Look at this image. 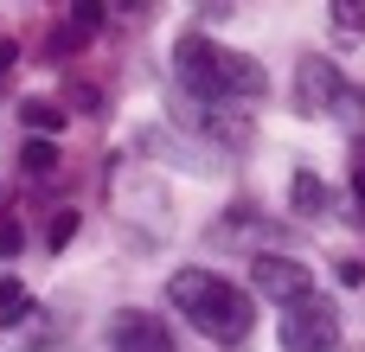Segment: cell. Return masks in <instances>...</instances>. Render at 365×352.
I'll return each mask as SVG.
<instances>
[{"label": "cell", "instance_id": "1", "mask_svg": "<svg viewBox=\"0 0 365 352\" xmlns=\"http://www.w3.org/2000/svg\"><path fill=\"white\" fill-rule=\"evenodd\" d=\"M173 77H180L199 103H257V96L269 90V71H263L257 58H244V51L205 38V32H186V38L173 45Z\"/></svg>", "mask_w": 365, "mask_h": 352}, {"label": "cell", "instance_id": "2", "mask_svg": "<svg viewBox=\"0 0 365 352\" xmlns=\"http://www.w3.org/2000/svg\"><path fill=\"white\" fill-rule=\"evenodd\" d=\"M167 301L186 314V327L192 333H205L212 346H237L244 333H250V295L237 289V282H225L218 269H173V282H167Z\"/></svg>", "mask_w": 365, "mask_h": 352}, {"label": "cell", "instance_id": "3", "mask_svg": "<svg viewBox=\"0 0 365 352\" xmlns=\"http://www.w3.org/2000/svg\"><path fill=\"white\" fill-rule=\"evenodd\" d=\"M276 340L282 352H334L340 346V314L327 308V301H289L282 308V321H276Z\"/></svg>", "mask_w": 365, "mask_h": 352}, {"label": "cell", "instance_id": "4", "mask_svg": "<svg viewBox=\"0 0 365 352\" xmlns=\"http://www.w3.org/2000/svg\"><path fill=\"white\" fill-rule=\"evenodd\" d=\"M295 103H302V115H340V109L353 103V90L340 83V71H334L327 58H302V71H295Z\"/></svg>", "mask_w": 365, "mask_h": 352}, {"label": "cell", "instance_id": "5", "mask_svg": "<svg viewBox=\"0 0 365 352\" xmlns=\"http://www.w3.org/2000/svg\"><path fill=\"white\" fill-rule=\"evenodd\" d=\"M250 282H257L269 301H282V308L314 295V269L295 263V257H257V263H250Z\"/></svg>", "mask_w": 365, "mask_h": 352}, {"label": "cell", "instance_id": "6", "mask_svg": "<svg viewBox=\"0 0 365 352\" xmlns=\"http://www.w3.org/2000/svg\"><path fill=\"white\" fill-rule=\"evenodd\" d=\"M109 352H180V346H173V333H167V321H160V314L128 308V314H115V321H109Z\"/></svg>", "mask_w": 365, "mask_h": 352}, {"label": "cell", "instance_id": "7", "mask_svg": "<svg viewBox=\"0 0 365 352\" xmlns=\"http://www.w3.org/2000/svg\"><path fill=\"white\" fill-rule=\"evenodd\" d=\"M289 199H295V212H302V218H327V212H334V192H327L314 173H295Z\"/></svg>", "mask_w": 365, "mask_h": 352}, {"label": "cell", "instance_id": "8", "mask_svg": "<svg viewBox=\"0 0 365 352\" xmlns=\"http://www.w3.org/2000/svg\"><path fill=\"white\" fill-rule=\"evenodd\" d=\"M26 128L45 141L51 128H64V109H58V103H45V96H32V103H26Z\"/></svg>", "mask_w": 365, "mask_h": 352}, {"label": "cell", "instance_id": "9", "mask_svg": "<svg viewBox=\"0 0 365 352\" xmlns=\"http://www.w3.org/2000/svg\"><path fill=\"white\" fill-rule=\"evenodd\" d=\"M19 167H26V173H32V180H45V173H51V167H58V147H51V141H38V135H32V141H26V147H19Z\"/></svg>", "mask_w": 365, "mask_h": 352}, {"label": "cell", "instance_id": "10", "mask_svg": "<svg viewBox=\"0 0 365 352\" xmlns=\"http://www.w3.org/2000/svg\"><path fill=\"white\" fill-rule=\"evenodd\" d=\"M32 314V295L19 289V282H0V327H13V321H26Z\"/></svg>", "mask_w": 365, "mask_h": 352}, {"label": "cell", "instance_id": "11", "mask_svg": "<svg viewBox=\"0 0 365 352\" xmlns=\"http://www.w3.org/2000/svg\"><path fill=\"white\" fill-rule=\"evenodd\" d=\"M334 26H340V32H365V6L359 0H340V6H334Z\"/></svg>", "mask_w": 365, "mask_h": 352}, {"label": "cell", "instance_id": "12", "mask_svg": "<svg viewBox=\"0 0 365 352\" xmlns=\"http://www.w3.org/2000/svg\"><path fill=\"white\" fill-rule=\"evenodd\" d=\"M19 244H26V231H19V218L6 212V218H0V257H19Z\"/></svg>", "mask_w": 365, "mask_h": 352}, {"label": "cell", "instance_id": "13", "mask_svg": "<svg viewBox=\"0 0 365 352\" xmlns=\"http://www.w3.org/2000/svg\"><path fill=\"white\" fill-rule=\"evenodd\" d=\"M71 237H77V212H58V218H51V250H64Z\"/></svg>", "mask_w": 365, "mask_h": 352}, {"label": "cell", "instance_id": "14", "mask_svg": "<svg viewBox=\"0 0 365 352\" xmlns=\"http://www.w3.org/2000/svg\"><path fill=\"white\" fill-rule=\"evenodd\" d=\"M103 26V6L96 0H77V32H96Z\"/></svg>", "mask_w": 365, "mask_h": 352}, {"label": "cell", "instance_id": "15", "mask_svg": "<svg viewBox=\"0 0 365 352\" xmlns=\"http://www.w3.org/2000/svg\"><path fill=\"white\" fill-rule=\"evenodd\" d=\"M340 282H346V289H359V282H365V263H359V257H340Z\"/></svg>", "mask_w": 365, "mask_h": 352}]
</instances>
